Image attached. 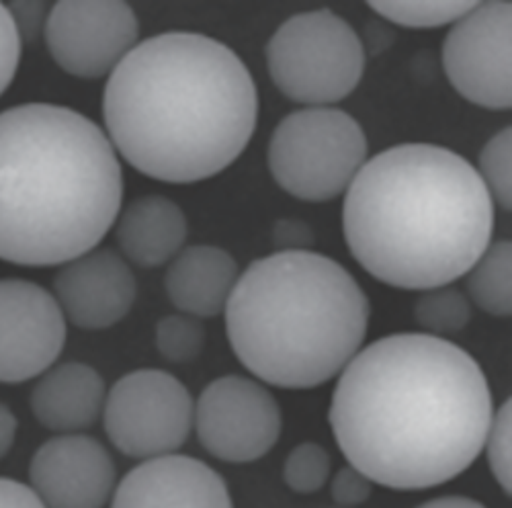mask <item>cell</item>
<instances>
[{"label":"cell","instance_id":"obj_27","mask_svg":"<svg viewBox=\"0 0 512 508\" xmlns=\"http://www.w3.org/2000/svg\"><path fill=\"white\" fill-rule=\"evenodd\" d=\"M371 492H373V482L365 478L359 470H355L353 465L338 470L330 482V494L336 506L357 508L371 498Z\"/></svg>","mask_w":512,"mask_h":508},{"label":"cell","instance_id":"obj_11","mask_svg":"<svg viewBox=\"0 0 512 508\" xmlns=\"http://www.w3.org/2000/svg\"><path fill=\"white\" fill-rule=\"evenodd\" d=\"M44 37L66 74L95 80L138 46L140 21L123 0H60L48 13Z\"/></svg>","mask_w":512,"mask_h":508},{"label":"cell","instance_id":"obj_13","mask_svg":"<svg viewBox=\"0 0 512 508\" xmlns=\"http://www.w3.org/2000/svg\"><path fill=\"white\" fill-rule=\"evenodd\" d=\"M115 480L109 449L80 433L46 441L29 463V486L46 508H105Z\"/></svg>","mask_w":512,"mask_h":508},{"label":"cell","instance_id":"obj_26","mask_svg":"<svg viewBox=\"0 0 512 508\" xmlns=\"http://www.w3.org/2000/svg\"><path fill=\"white\" fill-rule=\"evenodd\" d=\"M21 48L23 41L15 27V21L7 5L0 3V95H5L19 70Z\"/></svg>","mask_w":512,"mask_h":508},{"label":"cell","instance_id":"obj_9","mask_svg":"<svg viewBox=\"0 0 512 508\" xmlns=\"http://www.w3.org/2000/svg\"><path fill=\"white\" fill-rule=\"evenodd\" d=\"M193 427L203 449L226 463L265 457L281 437V406L256 379H213L195 402Z\"/></svg>","mask_w":512,"mask_h":508},{"label":"cell","instance_id":"obj_16","mask_svg":"<svg viewBox=\"0 0 512 508\" xmlns=\"http://www.w3.org/2000/svg\"><path fill=\"white\" fill-rule=\"evenodd\" d=\"M107 390L101 373L80 361H66L39 377L29 408L44 429L72 435L91 429L103 416Z\"/></svg>","mask_w":512,"mask_h":508},{"label":"cell","instance_id":"obj_23","mask_svg":"<svg viewBox=\"0 0 512 508\" xmlns=\"http://www.w3.org/2000/svg\"><path fill=\"white\" fill-rule=\"evenodd\" d=\"M480 179L484 181L492 201L502 209L510 211L512 207V130L504 127L480 154Z\"/></svg>","mask_w":512,"mask_h":508},{"label":"cell","instance_id":"obj_20","mask_svg":"<svg viewBox=\"0 0 512 508\" xmlns=\"http://www.w3.org/2000/svg\"><path fill=\"white\" fill-rule=\"evenodd\" d=\"M414 318L424 334L445 338L467 328L472 320V304L453 285L426 289L414 304Z\"/></svg>","mask_w":512,"mask_h":508},{"label":"cell","instance_id":"obj_25","mask_svg":"<svg viewBox=\"0 0 512 508\" xmlns=\"http://www.w3.org/2000/svg\"><path fill=\"white\" fill-rule=\"evenodd\" d=\"M488 453V465L494 480L504 494L512 492V402L510 398L494 410L488 437L484 443Z\"/></svg>","mask_w":512,"mask_h":508},{"label":"cell","instance_id":"obj_21","mask_svg":"<svg viewBox=\"0 0 512 508\" xmlns=\"http://www.w3.org/2000/svg\"><path fill=\"white\" fill-rule=\"evenodd\" d=\"M207 332L199 318L170 314L156 324V349L168 363H191L201 357Z\"/></svg>","mask_w":512,"mask_h":508},{"label":"cell","instance_id":"obj_29","mask_svg":"<svg viewBox=\"0 0 512 508\" xmlns=\"http://www.w3.org/2000/svg\"><path fill=\"white\" fill-rule=\"evenodd\" d=\"M314 240L312 228L302 220H279L273 228V242L279 250H310Z\"/></svg>","mask_w":512,"mask_h":508},{"label":"cell","instance_id":"obj_33","mask_svg":"<svg viewBox=\"0 0 512 508\" xmlns=\"http://www.w3.org/2000/svg\"><path fill=\"white\" fill-rule=\"evenodd\" d=\"M332 508H345V506H332Z\"/></svg>","mask_w":512,"mask_h":508},{"label":"cell","instance_id":"obj_18","mask_svg":"<svg viewBox=\"0 0 512 508\" xmlns=\"http://www.w3.org/2000/svg\"><path fill=\"white\" fill-rule=\"evenodd\" d=\"M189 234L185 211L164 195H144L119 211L115 240L123 257L142 267L156 269L173 261Z\"/></svg>","mask_w":512,"mask_h":508},{"label":"cell","instance_id":"obj_8","mask_svg":"<svg viewBox=\"0 0 512 508\" xmlns=\"http://www.w3.org/2000/svg\"><path fill=\"white\" fill-rule=\"evenodd\" d=\"M195 402L187 386L162 369H136L107 392L103 425L111 445L132 459L177 453L193 429Z\"/></svg>","mask_w":512,"mask_h":508},{"label":"cell","instance_id":"obj_10","mask_svg":"<svg viewBox=\"0 0 512 508\" xmlns=\"http://www.w3.org/2000/svg\"><path fill=\"white\" fill-rule=\"evenodd\" d=\"M443 68L453 89L484 109L512 105V5L476 3L453 23L443 44Z\"/></svg>","mask_w":512,"mask_h":508},{"label":"cell","instance_id":"obj_32","mask_svg":"<svg viewBox=\"0 0 512 508\" xmlns=\"http://www.w3.org/2000/svg\"><path fill=\"white\" fill-rule=\"evenodd\" d=\"M418 508H486V506L476 498H467V496H439L433 500H426Z\"/></svg>","mask_w":512,"mask_h":508},{"label":"cell","instance_id":"obj_14","mask_svg":"<svg viewBox=\"0 0 512 508\" xmlns=\"http://www.w3.org/2000/svg\"><path fill=\"white\" fill-rule=\"evenodd\" d=\"M138 281L127 261L111 248H95L62 265L54 298L76 328L105 330L132 312Z\"/></svg>","mask_w":512,"mask_h":508},{"label":"cell","instance_id":"obj_30","mask_svg":"<svg viewBox=\"0 0 512 508\" xmlns=\"http://www.w3.org/2000/svg\"><path fill=\"white\" fill-rule=\"evenodd\" d=\"M0 508H46L31 486L0 478Z\"/></svg>","mask_w":512,"mask_h":508},{"label":"cell","instance_id":"obj_22","mask_svg":"<svg viewBox=\"0 0 512 508\" xmlns=\"http://www.w3.org/2000/svg\"><path fill=\"white\" fill-rule=\"evenodd\" d=\"M474 7L476 3H463V0L459 3H396V0L369 3V9L379 17L412 29H431L455 23Z\"/></svg>","mask_w":512,"mask_h":508},{"label":"cell","instance_id":"obj_5","mask_svg":"<svg viewBox=\"0 0 512 508\" xmlns=\"http://www.w3.org/2000/svg\"><path fill=\"white\" fill-rule=\"evenodd\" d=\"M224 314L230 347L254 377L283 390H312L361 351L371 304L326 254L277 250L238 277Z\"/></svg>","mask_w":512,"mask_h":508},{"label":"cell","instance_id":"obj_1","mask_svg":"<svg viewBox=\"0 0 512 508\" xmlns=\"http://www.w3.org/2000/svg\"><path fill=\"white\" fill-rule=\"evenodd\" d=\"M494 402L480 363L447 338L383 336L340 371L328 422L338 449L373 484L426 490L484 451Z\"/></svg>","mask_w":512,"mask_h":508},{"label":"cell","instance_id":"obj_3","mask_svg":"<svg viewBox=\"0 0 512 508\" xmlns=\"http://www.w3.org/2000/svg\"><path fill=\"white\" fill-rule=\"evenodd\" d=\"M494 201L476 166L437 144L373 156L351 183L343 232L377 281L426 291L451 285L492 244Z\"/></svg>","mask_w":512,"mask_h":508},{"label":"cell","instance_id":"obj_31","mask_svg":"<svg viewBox=\"0 0 512 508\" xmlns=\"http://www.w3.org/2000/svg\"><path fill=\"white\" fill-rule=\"evenodd\" d=\"M17 429H19L17 416L5 402H0V461H3L13 449L17 439Z\"/></svg>","mask_w":512,"mask_h":508},{"label":"cell","instance_id":"obj_19","mask_svg":"<svg viewBox=\"0 0 512 508\" xmlns=\"http://www.w3.org/2000/svg\"><path fill=\"white\" fill-rule=\"evenodd\" d=\"M467 295L482 312L508 318L512 314V244H490L476 265L467 271Z\"/></svg>","mask_w":512,"mask_h":508},{"label":"cell","instance_id":"obj_6","mask_svg":"<svg viewBox=\"0 0 512 508\" xmlns=\"http://www.w3.org/2000/svg\"><path fill=\"white\" fill-rule=\"evenodd\" d=\"M267 66L275 87L287 99L308 107H330L359 87L365 48L359 33L334 11H304L273 33Z\"/></svg>","mask_w":512,"mask_h":508},{"label":"cell","instance_id":"obj_15","mask_svg":"<svg viewBox=\"0 0 512 508\" xmlns=\"http://www.w3.org/2000/svg\"><path fill=\"white\" fill-rule=\"evenodd\" d=\"M111 508H234L226 480L191 455L146 459L117 484Z\"/></svg>","mask_w":512,"mask_h":508},{"label":"cell","instance_id":"obj_17","mask_svg":"<svg viewBox=\"0 0 512 508\" xmlns=\"http://www.w3.org/2000/svg\"><path fill=\"white\" fill-rule=\"evenodd\" d=\"M240 277L236 259L222 246L195 244L183 248L170 261L164 289L170 304L181 314L193 318H216L226 304Z\"/></svg>","mask_w":512,"mask_h":508},{"label":"cell","instance_id":"obj_12","mask_svg":"<svg viewBox=\"0 0 512 508\" xmlns=\"http://www.w3.org/2000/svg\"><path fill=\"white\" fill-rule=\"evenodd\" d=\"M66 336L54 293L27 279H0V384L44 375L62 355Z\"/></svg>","mask_w":512,"mask_h":508},{"label":"cell","instance_id":"obj_7","mask_svg":"<svg viewBox=\"0 0 512 508\" xmlns=\"http://www.w3.org/2000/svg\"><path fill=\"white\" fill-rule=\"evenodd\" d=\"M367 152V136L353 115L334 107H306L275 127L267 160L285 193L322 203L351 187Z\"/></svg>","mask_w":512,"mask_h":508},{"label":"cell","instance_id":"obj_2","mask_svg":"<svg viewBox=\"0 0 512 508\" xmlns=\"http://www.w3.org/2000/svg\"><path fill=\"white\" fill-rule=\"evenodd\" d=\"M103 119L138 173L189 185L224 173L246 150L259 93L240 56L193 31L148 37L109 74Z\"/></svg>","mask_w":512,"mask_h":508},{"label":"cell","instance_id":"obj_24","mask_svg":"<svg viewBox=\"0 0 512 508\" xmlns=\"http://www.w3.org/2000/svg\"><path fill=\"white\" fill-rule=\"evenodd\" d=\"M330 478V455L328 451L306 441L293 447L283 465V480L295 494H316Z\"/></svg>","mask_w":512,"mask_h":508},{"label":"cell","instance_id":"obj_4","mask_svg":"<svg viewBox=\"0 0 512 508\" xmlns=\"http://www.w3.org/2000/svg\"><path fill=\"white\" fill-rule=\"evenodd\" d=\"M121 201L119 158L93 119L50 103L0 113V259L66 265L99 246Z\"/></svg>","mask_w":512,"mask_h":508},{"label":"cell","instance_id":"obj_28","mask_svg":"<svg viewBox=\"0 0 512 508\" xmlns=\"http://www.w3.org/2000/svg\"><path fill=\"white\" fill-rule=\"evenodd\" d=\"M7 9L15 21L21 41H25V44L37 39L39 33H44L50 13L44 0H15Z\"/></svg>","mask_w":512,"mask_h":508}]
</instances>
